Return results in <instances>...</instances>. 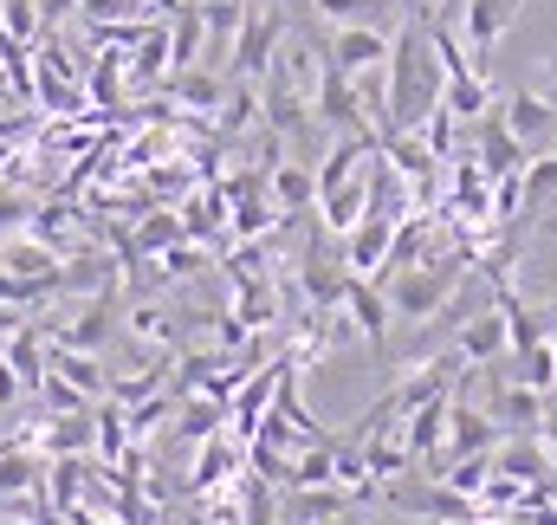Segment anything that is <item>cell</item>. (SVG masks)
I'll return each instance as SVG.
<instances>
[{
    "instance_id": "f5cc1de1",
    "label": "cell",
    "mask_w": 557,
    "mask_h": 525,
    "mask_svg": "<svg viewBox=\"0 0 557 525\" xmlns=\"http://www.w3.org/2000/svg\"><path fill=\"white\" fill-rule=\"evenodd\" d=\"M13 395H20V377H13V364L0 357V408H13Z\"/></svg>"
},
{
    "instance_id": "b9f144b4",
    "label": "cell",
    "mask_w": 557,
    "mask_h": 525,
    "mask_svg": "<svg viewBox=\"0 0 557 525\" xmlns=\"http://www.w3.org/2000/svg\"><path fill=\"white\" fill-rule=\"evenodd\" d=\"M131 241H137V254L149 260V254H169V247L188 241V234H182V215H143V228L131 234Z\"/></svg>"
},
{
    "instance_id": "8992f818",
    "label": "cell",
    "mask_w": 557,
    "mask_h": 525,
    "mask_svg": "<svg viewBox=\"0 0 557 525\" xmlns=\"http://www.w3.org/2000/svg\"><path fill=\"white\" fill-rule=\"evenodd\" d=\"M389 506H403V513H416V520H434V525H467L480 520V500H467V493H454L447 480L441 487H389Z\"/></svg>"
},
{
    "instance_id": "7a4b0ae2",
    "label": "cell",
    "mask_w": 557,
    "mask_h": 525,
    "mask_svg": "<svg viewBox=\"0 0 557 525\" xmlns=\"http://www.w3.org/2000/svg\"><path fill=\"white\" fill-rule=\"evenodd\" d=\"M460 260H473V241H460L454 254H428V260L389 272V292H383V298H389V312H396V318H409V325L434 318V312L447 305L454 279H460Z\"/></svg>"
},
{
    "instance_id": "4dcf8cb0",
    "label": "cell",
    "mask_w": 557,
    "mask_h": 525,
    "mask_svg": "<svg viewBox=\"0 0 557 525\" xmlns=\"http://www.w3.org/2000/svg\"><path fill=\"white\" fill-rule=\"evenodd\" d=\"M162 91H169L175 105H188V111H214V105L227 98V85H221V78H208V72H195V65H188V72H169V78H162Z\"/></svg>"
},
{
    "instance_id": "ffe728a7",
    "label": "cell",
    "mask_w": 557,
    "mask_h": 525,
    "mask_svg": "<svg viewBox=\"0 0 557 525\" xmlns=\"http://www.w3.org/2000/svg\"><path fill=\"white\" fill-rule=\"evenodd\" d=\"M545 408H552V402L539 390H525V383H499V390H493V422H499L506 435H539Z\"/></svg>"
},
{
    "instance_id": "3957f363",
    "label": "cell",
    "mask_w": 557,
    "mask_h": 525,
    "mask_svg": "<svg viewBox=\"0 0 557 525\" xmlns=\"http://www.w3.org/2000/svg\"><path fill=\"white\" fill-rule=\"evenodd\" d=\"M311 118L337 136H376V124L363 118V98H357V78L331 59H318V78H311Z\"/></svg>"
},
{
    "instance_id": "d590c367",
    "label": "cell",
    "mask_w": 557,
    "mask_h": 525,
    "mask_svg": "<svg viewBox=\"0 0 557 525\" xmlns=\"http://www.w3.org/2000/svg\"><path fill=\"white\" fill-rule=\"evenodd\" d=\"M221 221H227V195H221V188L182 208V234H188V241H214V234H221Z\"/></svg>"
},
{
    "instance_id": "9f6ffc18",
    "label": "cell",
    "mask_w": 557,
    "mask_h": 525,
    "mask_svg": "<svg viewBox=\"0 0 557 525\" xmlns=\"http://www.w3.org/2000/svg\"><path fill=\"white\" fill-rule=\"evenodd\" d=\"M39 525H65V520H59V513H46V520H39Z\"/></svg>"
},
{
    "instance_id": "f907efd6",
    "label": "cell",
    "mask_w": 557,
    "mask_h": 525,
    "mask_svg": "<svg viewBox=\"0 0 557 525\" xmlns=\"http://www.w3.org/2000/svg\"><path fill=\"white\" fill-rule=\"evenodd\" d=\"M65 13H78V0H39V39H46V33H59V20H65Z\"/></svg>"
},
{
    "instance_id": "7c38bea8",
    "label": "cell",
    "mask_w": 557,
    "mask_h": 525,
    "mask_svg": "<svg viewBox=\"0 0 557 525\" xmlns=\"http://www.w3.org/2000/svg\"><path fill=\"white\" fill-rule=\"evenodd\" d=\"M111 331H117V285H104L65 331H52V344H65V351H104Z\"/></svg>"
},
{
    "instance_id": "7dc6e473",
    "label": "cell",
    "mask_w": 557,
    "mask_h": 525,
    "mask_svg": "<svg viewBox=\"0 0 557 525\" xmlns=\"http://www.w3.org/2000/svg\"><path fill=\"white\" fill-rule=\"evenodd\" d=\"M33 395H46V415H72V408H91V395H78L72 383H65V377H52V370H46V383H39Z\"/></svg>"
},
{
    "instance_id": "bcb514c9",
    "label": "cell",
    "mask_w": 557,
    "mask_h": 525,
    "mask_svg": "<svg viewBox=\"0 0 557 525\" xmlns=\"http://www.w3.org/2000/svg\"><path fill=\"white\" fill-rule=\"evenodd\" d=\"M85 26H111V20H143V0H78Z\"/></svg>"
},
{
    "instance_id": "f35d334b",
    "label": "cell",
    "mask_w": 557,
    "mask_h": 525,
    "mask_svg": "<svg viewBox=\"0 0 557 525\" xmlns=\"http://www.w3.org/2000/svg\"><path fill=\"white\" fill-rule=\"evenodd\" d=\"M311 7H318V20H331V26H370V20L396 13V0H311Z\"/></svg>"
},
{
    "instance_id": "74e56055",
    "label": "cell",
    "mask_w": 557,
    "mask_h": 525,
    "mask_svg": "<svg viewBox=\"0 0 557 525\" xmlns=\"http://www.w3.org/2000/svg\"><path fill=\"white\" fill-rule=\"evenodd\" d=\"M519 195H525V215H539L545 202L557 195V156H532L519 169Z\"/></svg>"
},
{
    "instance_id": "44dd1931",
    "label": "cell",
    "mask_w": 557,
    "mask_h": 525,
    "mask_svg": "<svg viewBox=\"0 0 557 525\" xmlns=\"http://www.w3.org/2000/svg\"><path fill=\"white\" fill-rule=\"evenodd\" d=\"M473 162H480L493 182H499V175H519V169H525V143L506 131V118H480V156H473Z\"/></svg>"
},
{
    "instance_id": "60d3db41",
    "label": "cell",
    "mask_w": 557,
    "mask_h": 525,
    "mask_svg": "<svg viewBox=\"0 0 557 525\" xmlns=\"http://www.w3.org/2000/svg\"><path fill=\"white\" fill-rule=\"evenodd\" d=\"M162 383H169V357H156V364L137 370V377H111V390H104V395H111L117 408H131V402H143V395H156Z\"/></svg>"
},
{
    "instance_id": "8d00e7d4",
    "label": "cell",
    "mask_w": 557,
    "mask_h": 525,
    "mask_svg": "<svg viewBox=\"0 0 557 525\" xmlns=\"http://www.w3.org/2000/svg\"><path fill=\"white\" fill-rule=\"evenodd\" d=\"M441 480H447L454 493L480 500V493H486V480H493V454H460V461H447V467H441Z\"/></svg>"
},
{
    "instance_id": "f6af8a7d",
    "label": "cell",
    "mask_w": 557,
    "mask_h": 525,
    "mask_svg": "<svg viewBox=\"0 0 557 525\" xmlns=\"http://www.w3.org/2000/svg\"><path fill=\"white\" fill-rule=\"evenodd\" d=\"M195 7H201L208 39H227V33H240V20H247V7H240V0H195Z\"/></svg>"
},
{
    "instance_id": "2e32d148",
    "label": "cell",
    "mask_w": 557,
    "mask_h": 525,
    "mask_svg": "<svg viewBox=\"0 0 557 525\" xmlns=\"http://www.w3.org/2000/svg\"><path fill=\"white\" fill-rule=\"evenodd\" d=\"M499 351H506V318H499V305H493V312H480V318H467V325H460V338H454L460 370H480V364H493Z\"/></svg>"
},
{
    "instance_id": "6f0895ef",
    "label": "cell",
    "mask_w": 557,
    "mask_h": 525,
    "mask_svg": "<svg viewBox=\"0 0 557 525\" xmlns=\"http://www.w3.org/2000/svg\"><path fill=\"white\" fill-rule=\"evenodd\" d=\"M0 448H7V441H0Z\"/></svg>"
},
{
    "instance_id": "277c9868",
    "label": "cell",
    "mask_w": 557,
    "mask_h": 525,
    "mask_svg": "<svg viewBox=\"0 0 557 525\" xmlns=\"http://www.w3.org/2000/svg\"><path fill=\"white\" fill-rule=\"evenodd\" d=\"M278 46H285V20H278V13H247L240 33H234V65H227V78H234V85H247V78L260 85V78L273 72Z\"/></svg>"
},
{
    "instance_id": "ac0fdd59",
    "label": "cell",
    "mask_w": 557,
    "mask_h": 525,
    "mask_svg": "<svg viewBox=\"0 0 557 525\" xmlns=\"http://www.w3.org/2000/svg\"><path fill=\"white\" fill-rule=\"evenodd\" d=\"M260 85H267V91H260V118H267L273 136H298L305 124H311V111H305L298 85H285V72H267Z\"/></svg>"
},
{
    "instance_id": "e0dca14e",
    "label": "cell",
    "mask_w": 557,
    "mask_h": 525,
    "mask_svg": "<svg viewBox=\"0 0 557 525\" xmlns=\"http://www.w3.org/2000/svg\"><path fill=\"white\" fill-rule=\"evenodd\" d=\"M0 357L13 364L20 390H39V383H46V331H39V325H26V318H20V325L0 338Z\"/></svg>"
},
{
    "instance_id": "ee69618b",
    "label": "cell",
    "mask_w": 557,
    "mask_h": 525,
    "mask_svg": "<svg viewBox=\"0 0 557 525\" xmlns=\"http://www.w3.org/2000/svg\"><path fill=\"white\" fill-rule=\"evenodd\" d=\"M416 131H421V149H428L434 162H447V149H454V111H447V105H434Z\"/></svg>"
},
{
    "instance_id": "680465c9",
    "label": "cell",
    "mask_w": 557,
    "mask_h": 525,
    "mask_svg": "<svg viewBox=\"0 0 557 525\" xmlns=\"http://www.w3.org/2000/svg\"><path fill=\"white\" fill-rule=\"evenodd\" d=\"M552 351H557V344H552Z\"/></svg>"
},
{
    "instance_id": "5bb4252c",
    "label": "cell",
    "mask_w": 557,
    "mask_h": 525,
    "mask_svg": "<svg viewBox=\"0 0 557 525\" xmlns=\"http://www.w3.org/2000/svg\"><path fill=\"white\" fill-rule=\"evenodd\" d=\"M512 13H519V0H506V7H499V0H467V7H460V46H467L473 59H486V52L499 46V33L512 26Z\"/></svg>"
},
{
    "instance_id": "ba28073f",
    "label": "cell",
    "mask_w": 557,
    "mask_h": 525,
    "mask_svg": "<svg viewBox=\"0 0 557 525\" xmlns=\"http://www.w3.org/2000/svg\"><path fill=\"white\" fill-rule=\"evenodd\" d=\"M324 59L344 65L350 78H357V72H383V65H389V33H376V26H337V33L324 39Z\"/></svg>"
},
{
    "instance_id": "d4e9b609",
    "label": "cell",
    "mask_w": 557,
    "mask_h": 525,
    "mask_svg": "<svg viewBox=\"0 0 557 525\" xmlns=\"http://www.w3.org/2000/svg\"><path fill=\"white\" fill-rule=\"evenodd\" d=\"M201 39H208L201 7H195V0H182V7L169 13V72H188V65L201 59Z\"/></svg>"
},
{
    "instance_id": "4316f807",
    "label": "cell",
    "mask_w": 557,
    "mask_h": 525,
    "mask_svg": "<svg viewBox=\"0 0 557 525\" xmlns=\"http://www.w3.org/2000/svg\"><path fill=\"white\" fill-rule=\"evenodd\" d=\"M267 188H273L278 215H305V208L318 202V175L298 169V162H273V169H267Z\"/></svg>"
},
{
    "instance_id": "9a60e30c",
    "label": "cell",
    "mask_w": 557,
    "mask_h": 525,
    "mask_svg": "<svg viewBox=\"0 0 557 525\" xmlns=\"http://www.w3.org/2000/svg\"><path fill=\"white\" fill-rule=\"evenodd\" d=\"M552 448H539L532 435H512L506 448H493V474L519 480V487H552Z\"/></svg>"
},
{
    "instance_id": "8fae6325",
    "label": "cell",
    "mask_w": 557,
    "mask_h": 525,
    "mask_svg": "<svg viewBox=\"0 0 557 525\" xmlns=\"http://www.w3.org/2000/svg\"><path fill=\"white\" fill-rule=\"evenodd\" d=\"M278 370H285V357H273V364H260L240 390L227 395V422H234V435L240 441H253V428H260V415L273 408V390H278Z\"/></svg>"
},
{
    "instance_id": "ab89813d",
    "label": "cell",
    "mask_w": 557,
    "mask_h": 525,
    "mask_svg": "<svg viewBox=\"0 0 557 525\" xmlns=\"http://www.w3.org/2000/svg\"><path fill=\"white\" fill-rule=\"evenodd\" d=\"M221 422H227V402H214V395H195L188 408H182V441H208V435H221Z\"/></svg>"
},
{
    "instance_id": "816d5d0a",
    "label": "cell",
    "mask_w": 557,
    "mask_h": 525,
    "mask_svg": "<svg viewBox=\"0 0 557 525\" xmlns=\"http://www.w3.org/2000/svg\"><path fill=\"white\" fill-rule=\"evenodd\" d=\"M26 221H33V208L13 202V195H0V234H7V228H26Z\"/></svg>"
},
{
    "instance_id": "836d02e7",
    "label": "cell",
    "mask_w": 557,
    "mask_h": 525,
    "mask_svg": "<svg viewBox=\"0 0 557 525\" xmlns=\"http://www.w3.org/2000/svg\"><path fill=\"white\" fill-rule=\"evenodd\" d=\"M292 493L298 487H337V454H331V441H311L305 454H292V480H285Z\"/></svg>"
},
{
    "instance_id": "db71d44e",
    "label": "cell",
    "mask_w": 557,
    "mask_h": 525,
    "mask_svg": "<svg viewBox=\"0 0 557 525\" xmlns=\"http://www.w3.org/2000/svg\"><path fill=\"white\" fill-rule=\"evenodd\" d=\"M539 435H545V448H552V461H557V408H545V422H539Z\"/></svg>"
},
{
    "instance_id": "11a10c76",
    "label": "cell",
    "mask_w": 557,
    "mask_h": 525,
    "mask_svg": "<svg viewBox=\"0 0 557 525\" xmlns=\"http://www.w3.org/2000/svg\"><path fill=\"white\" fill-rule=\"evenodd\" d=\"M311 525H350V520H344V513H331V520H311Z\"/></svg>"
},
{
    "instance_id": "c3c4849f",
    "label": "cell",
    "mask_w": 557,
    "mask_h": 525,
    "mask_svg": "<svg viewBox=\"0 0 557 525\" xmlns=\"http://www.w3.org/2000/svg\"><path fill=\"white\" fill-rule=\"evenodd\" d=\"M131 331H137V338H156V344H175V318L156 312V305H137V312H131Z\"/></svg>"
},
{
    "instance_id": "5b68a950",
    "label": "cell",
    "mask_w": 557,
    "mask_h": 525,
    "mask_svg": "<svg viewBox=\"0 0 557 525\" xmlns=\"http://www.w3.org/2000/svg\"><path fill=\"white\" fill-rule=\"evenodd\" d=\"M344 312H350L357 338L370 344V357H376V364H389V318H396V312H389L383 285H376V279H357V272H350V279H344Z\"/></svg>"
},
{
    "instance_id": "7402d4cb",
    "label": "cell",
    "mask_w": 557,
    "mask_h": 525,
    "mask_svg": "<svg viewBox=\"0 0 557 525\" xmlns=\"http://www.w3.org/2000/svg\"><path fill=\"white\" fill-rule=\"evenodd\" d=\"M91 435H98L91 408H72V415H46V422L33 428V441H39L46 454H85V448H91Z\"/></svg>"
},
{
    "instance_id": "d6a6232c",
    "label": "cell",
    "mask_w": 557,
    "mask_h": 525,
    "mask_svg": "<svg viewBox=\"0 0 557 525\" xmlns=\"http://www.w3.org/2000/svg\"><path fill=\"white\" fill-rule=\"evenodd\" d=\"M39 480H46V467L33 461V448L7 441V448H0V500H13V493H33Z\"/></svg>"
},
{
    "instance_id": "30bf717a",
    "label": "cell",
    "mask_w": 557,
    "mask_h": 525,
    "mask_svg": "<svg viewBox=\"0 0 557 525\" xmlns=\"http://www.w3.org/2000/svg\"><path fill=\"white\" fill-rule=\"evenodd\" d=\"M389 241H396V221L363 215V221L344 234V266H350L357 279H383V266H389Z\"/></svg>"
},
{
    "instance_id": "4fadbf2b",
    "label": "cell",
    "mask_w": 557,
    "mask_h": 525,
    "mask_svg": "<svg viewBox=\"0 0 557 525\" xmlns=\"http://www.w3.org/2000/svg\"><path fill=\"white\" fill-rule=\"evenodd\" d=\"M499 118H506V131H512L519 143H525V149H532L539 136H552V131H557V98L532 91V85H512V91H506V111H499Z\"/></svg>"
},
{
    "instance_id": "f546056e",
    "label": "cell",
    "mask_w": 557,
    "mask_h": 525,
    "mask_svg": "<svg viewBox=\"0 0 557 525\" xmlns=\"http://www.w3.org/2000/svg\"><path fill=\"white\" fill-rule=\"evenodd\" d=\"M124 72H131V52L98 46V65H91V78H85V98L111 111V105H117V91H124Z\"/></svg>"
},
{
    "instance_id": "cb8c5ba5",
    "label": "cell",
    "mask_w": 557,
    "mask_h": 525,
    "mask_svg": "<svg viewBox=\"0 0 557 525\" xmlns=\"http://www.w3.org/2000/svg\"><path fill=\"white\" fill-rule=\"evenodd\" d=\"M441 105L454 111V124H480L493 111V85L486 72H460V78H441Z\"/></svg>"
},
{
    "instance_id": "52a82bcc",
    "label": "cell",
    "mask_w": 557,
    "mask_h": 525,
    "mask_svg": "<svg viewBox=\"0 0 557 525\" xmlns=\"http://www.w3.org/2000/svg\"><path fill=\"white\" fill-rule=\"evenodd\" d=\"M499 448V422L486 408H467V402H447V435H441V467L460 461V454H493ZM441 480V474H434Z\"/></svg>"
},
{
    "instance_id": "603a6c76",
    "label": "cell",
    "mask_w": 557,
    "mask_h": 525,
    "mask_svg": "<svg viewBox=\"0 0 557 525\" xmlns=\"http://www.w3.org/2000/svg\"><path fill=\"white\" fill-rule=\"evenodd\" d=\"M162 78H169V20H149L143 39L131 46V85L156 91Z\"/></svg>"
},
{
    "instance_id": "83f0119b",
    "label": "cell",
    "mask_w": 557,
    "mask_h": 525,
    "mask_svg": "<svg viewBox=\"0 0 557 525\" xmlns=\"http://www.w3.org/2000/svg\"><path fill=\"white\" fill-rule=\"evenodd\" d=\"M363 448V467H370V480L383 487V480H396V474H409L416 461H409V448H403V435L396 428H376V435H363L357 441Z\"/></svg>"
},
{
    "instance_id": "1f68e13d",
    "label": "cell",
    "mask_w": 557,
    "mask_h": 525,
    "mask_svg": "<svg viewBox=\"0 0 557 525\" xmlns=\"http://www.w3.org/2000/svg\"><path fill=\"white\" fill-rule=\"evenodd\" d=\"M91 422H98V435H91V441H98V461H104V467H124V454H131V422H124V408H117V402H98Z\"/></svg>"
},
{
    "instance_id": "9c48e42d",
    "label": "cell",
    "mask_w": 557,
    "mask_h": 525,
    "mask_svg": "<svg viewBox=\"0 0 557 525\" xmlns=\"http://www.w3.org/2000/svg\"><path fill=\"white\" fill-rule=\"evenodd\" d=\"M447 402H454V395H428L421 408H409V428H396V435H403V448H409V461H421V474H441V435H447Z\"/></svg>"
},
{
    "instance_id": "e575fe53",
    "label": "cell",
    "mask_w": 557,
    "mask_h": 525,
    "mask_svg": "<svg viewBox=\"0 0 557 525\" xmlns=\"http://www.w3.org/2000/svg\"><path fill=\"white\" fill-rule=\"evenodd\" d=\"M512 364H519V377H512V383H525V390H539V395L557 390V351H552V338H545V344H532V351H519Z\"/></svg>"
},
{
    "instance_id": "f1b7e54d",
    "label": "cell",
    "mask_w": 557,
    "mask_h": 525,
    "mask_svg": "<svg viewBox=\"0 0 557 525\" xmlns=\"http://www.w3.org/2000/svg\"><path fill=\"white\" fill-rule=\"evenodd\" d=\"M0 266H7L13 279H52V285H59V266H65V260H59L46 241H7Z\"/></svg>"
},
{
    "instance_id": "6da1fadb",
    "label": "cell",
    "mask_w": 557,
    "mask_h": 525,
    "mask_svg": "<svg viewBox=\"0 0 557 525\" xmlns=\"http://www.w3.org/2000/svg\"><path fill=\"white\" fill-rule=\"evenodd\" d=\"M383 98H389V124H383V131H416L421 118L441 105V65H434L428 33H421V0H416V13L403 20V39H389ZM383 131H376V136H383Z\"/></svg>"
},
{
    "instance_id": "7bdbcfd3",
    "label": "cell",
    "mask_w": 557,
    "mask_h": 525,
    "mask_svg": "<svg viewBox=\"0 0 557 525\" xmlns=\"http://www.w3.org/2000/svg\"><path fill=\"white\" fill-rule=\"evenodd\" d=\"M0 39L39 46V0H7V7H0Z\"/></svg>"
},
{
    "instance_id": "681fc988",
    "label": "cell",
    "mask_w": 557,
    "mask_h": 525,
    "mask_svg": "<svg viewBox=\"0 0 557 525\" xmlns=\"http://www.w3.org/2000/svg\"><path fill=\"white\" fill-rule=\"evenodd\" d=\"M195 266H201V254H195V247H182V241H175V247H169V254H162V279H182V272H195Z\"/></svg>"
},
{
    "instance_id": "d6986e66",
    "label": "cell",
    "mask_w": 557,
    "mask_h": 525,
    "mask_svg": "<svg viewBox=\"0 0 557 525\" xmlns=\"http://www.w3.org/2000/svg\"><path fill=\"white\" fill-rule=\"evenodd\" d=\"M46 370H52V377H65L72 390H78V395H91V402H98V395L111 390V377H104L98 351H65V344H52V338H46Z\"/></svg>"
},
{
    "instance_id": "484cf974",
    "label": "cell",
    "mask_w": 557,
    "mask_h": 525,
    "mask_svg": "<svg viewBox=\"0 0 557 525\" xmlns=\"http://www.w3.org/2000/svg\"><path fill=\"white\" fill-rule=\"evenodd\" d=\"M234 467H240V448L221 441V435H208V441H201V461H195V474H188V493L208 500L221 480H234Z\"/></svg>"
}]
</instances>
